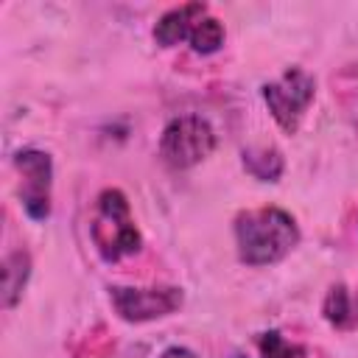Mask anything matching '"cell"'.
Returning a JSON list of instances; mask_svg holds the SVG:
<instances>
[{"label": "cell", "mask_w": 358, "mask_h": 358, "mask_svg": "<svg viewBox=\"0 0 358 358\" xmlns=\"http://www.w3.org/2000/svg\"><path fill=\"white\" fill-rule=\"evenodd\" d=\"M235 246L246 266L280 263L299 243V227L291 213L280 207H255L235 215Z\"/></svg>", "instance_id": "obj_1"}, {"label": "cell", "mask_w": 358, "mask_h": 358, "mask_svg": "<svg viewBox=\"0 0 358 358\" xmlns=\"http://www.w3.org/2000/svg\"><path fill=\"white\" fill-rule=\"evenodd\" d=\"M90 235L98 249V255L106 263H117L120 257L137 255L143 246V235L131 218V207L123 190L106 187L95 199L92 221H90Z\"/></svg>", "instance_id": "obj_2"}, {"label": "cell", "mask_w": 358, "mask_h": 358, "mask_svg": "<svg viewBox=\"0 0 358 358\" xmlns=\"http://www.w3.org/2000/svg\"><path fill=\"white\" fill-rule=\"evenodd\" d=\"M215 148L213 126L199 115H179L168 120L159 134V157L173 171H187L207 159Z\"/></svg>", "instance_id": "obj_3"}, {"label": "cell", "mask_w": 358, "mask_h": 358, "mask_svg": "<svg viewBox=\"0 0 358 358\" xmlns=\"http://www.w3.org/2000/svg\"><path fill=\"white\" fill-rule=\"evenodd\" d=\"M263 101L285 134H296L316 95V78L302 67H288L277 81L263 84Z\"/></svg>", "instance_id": "obj_4"}, {"label": "cell", "mask_w": 358, "mask_h": 358, "mask_svg": "<svg viewBox=\"0 0 358 358\" xmlns=\"http://www.w3.org/2000/svg\"><path fill=\"white\" fill-rule=\"evenodd\" d=\"M109 302L123 322L140 324L176 313L185 302V294L176 285H154V288L109 285Z\"/></svg>", "instance_id": "obj_5"}, {"label": "cell", "mask_w": 358, "mask_h": 358, "mask_svg": "<svg viewBox=\"0 0 358 358\" xmlns=\"http://www.w3.org/2000/svg\"><path fill=\"white\" fill-rule=\"evenodd\" d=\"M20 171V204L31 221H45L50 215V187H53V159L48 151L22 148L14 154Z\"/></svg>", "instance_id": "obj_6"}, {"label": "cell", "mask_w": 358, "mask_h": 358, "mask_svg": "<svg viewBox=\"0 0 358 358\" xmlns=\"http://www.w3.org/2000/svg\"><path fill=\"white\" fill-rule=\"evenodd\" d=\"M207 17V6L204 3H185V6H176V8H168L157 25H154V42L159 48H173L179 45L182 39H190V31L196 28L199 20Z\"/></svg>", "instance_id": "obj_7"}, {"label": "cell", "mask_w": 358, "mask_h": 358, "mask_svg": "<svg viewBox=\"0 0 358 358\" xmlns=\"http://www.w3.org/2000/svg\"><path fill=\"white\" fill-rule=\"evenodd\" d=\"M322 316L336 330H352L358 327V291L347 288L344 282H336L327 288L322 302Z\"/></svg>", "instance_id": "obj_8"}, {"label": "cell", "mask_w": 358, "mask_h": 358, "mask_svg": "<svg viewBox=\"0 0 358 358\" xmlns=\"http://www.w3.org/2000/svg\"><path fill=\"white\" fill-rule=\"evenodd\" d=\"M28 277H31V255L25 249H14L3 257V308L11 310L20 299H22V291L28 285Z\"/></svg>", "instance_id": "obj_9"}, {"label": "cell", "mask_w": 358, "mask_h": 358, "mask_svg": "<svg viewBox=\"0 0 358 358\" xmlns=\"http://www.w3.org/2000/svg\"><path fill=\"white\" fill-rule=\"evenodd\" d=\"M241 162H243V171L249 176H255L257 182H277L285 171V159L277 148L271 145H252V148H243L241 151Z\"/></svg>", "instance_id": "obj_10"}, {"label": "cell", "mask_w": 358, "mask_h": 358, "mask_svg": "<svg viewBox=\"0 0 358 358\" xmlns=\"http://www.w3.org/2000/svg\"><path fill=\"white\" fill-rule=\"evenodd\" d=\"M224 22L221 20H215V17H204V20H199L196 22V28L190 31V48L196 50V53H201V56H210V53H215V50H221V45H224Z\"/></svg>", "instance_id": "obj_11"}, {"label": "cell", "mask_w": 358, "mask_h": 358, "mask_svg": "<svg viewBox=\"0 0 358 358\" xmlns=\"http://www.w3.org/2000/svg\"><path fill=\"white\" fill-rule=\"evenodd\" d=\"M257 350H260V358H310V350L308 347H302L296 341H288L280 330L260 333Z\"/></svg>", "instance_id": "obj_12"}, {"label": "cell", "mask_w": 358, "mask_h": 358, "mask_svg": "<svg viewBox=\"0 0 358 358\" xmlns=\"http://www.w3.org/2000/svg\"><path fill=\"white\" fill-rule=\"evenodd\" d=\"M159 358H199L193 350H187V347H168Z\"/></svg>", "instance_id": "obj_13"}, {"label": "cell", "mask_w": 358, "mask_h": 358, "mask_svg": "<svg viewBox=\"0 0 358 358\" xmlns=\"http://www.w3.org/2000/svg\"><path fill=\"white\" fill-rule=\"evenodd\" d=\"M235 358H243V355H235Z\"/></svg>", "instance_id": "obj_14"}]
</instances>
